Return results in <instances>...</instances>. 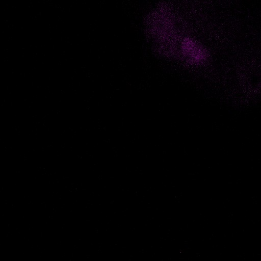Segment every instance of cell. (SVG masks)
<instances>
[{"label":"cell","instance_id":"obj_1","mask_svg":"<svg viewBox=\"0 0 261 261\" xmlns=\"http://www.w3.org/2000/svg\"><path fill=\"white\" fill-rule=\"evenodd\" d=\"M178 57L187 64L198 66L203 63L207 59L205 50L195 41L184 38L181 42Z\"/></svg>","mask_w":261,"mask_h":261}]
</instances>
